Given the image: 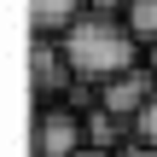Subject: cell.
I'll return each instance as SVG.
<instances>
[{
  "label": "cell",
  "mask_w": 157,
  "mask_h": 157,
  "mask_svg": "<svg viewBox=\"0 0 157 157\" xmlns=\"http://www.w3.org/2000/svg\"><path fill=\"white\" fill-rule=\"evenodd\" d=\"M58 47H64L70 76H76V82H87V87H105V82H117V76L140 70V52H146L122 17H93V12H87V17H82Z\"/></svg>",
  "instance_id": "6da1fadb"
},
{
  "label": "cell",
  "mask_w": 157,
  "mask_h": 157,
  "mask_svg": "<svg viewBox=\"0 0 157 157\" xmlns=\"http://www.w3.org/2000/svg\"><path fill=\"white\" fill-rule=\"evenodd\" d=\"M87 146V128L70 105H47L35 117V157H76Z\"/></svg>",
  "instance_id": "7a4b0ae2"
},
{
  "label": "cell",
  "mask_w": 157,
  "mask_h": 157,
  "mask_svg": "<svg viewBox=\"0 0 157 157\" xmlns=\"http://www.w3.org/2000/svg\"><path fill=\"white\" fill-rule=\"evenodd\" d=\"M29 76H35V93H41V99H70V87H76V76H70L58 41H35V52H29Z\"/></svg>",
  "instance_id": "3957f363"
},
{
  "label": "cell",
  "mask_w": 157,
  "mask_h": 157,
  "mask_svg": "<svg viewBox=\"0 0 157 157\" xmlns=\"http://www.w3.org/2000/svg\"><path fill=\"white\" fill-rule=\"evenodd\" d=\"M82 17H87V0H29V23L41 41H64Z\"/></svg>",
  "instance_id": "277c9868"
},
{
  "label": "cell",
  "mask_w": 157,
  "mask_h": 157,
  "mask_svg": "<svg viewBox=\"0 0 157 157\" xmlns=\"http://www.w3.org/2000/svg\"><path fill=\"white\" fill-rule=\"evenodd\" d=\"M122 23L134 29L140 47H157V0H128V17Z\"/></svg>",
  "instance_id": "5b68a950"
},
{
  "label": "cell",
  "mask_w": 157,
  "mask_h": 157,
  "mask_svg": "<svg viewBox=\"0 0 157 157\" xmlns=\"http://www.w3.org/2000/svg\"><path fill=\"white\" fill-rule=\"evenodd\" d=\"M134 140H140V146H157V93L146 99V111L134 117Z\"/></svg>",
  "instance_id": "8992f818"
},
{
  "label": "cell",
  "mask_w": 157,
  "mask_h": 157,
  "mask_svg": "<svg viewBox=\"0 0 157 157\" xmlns=\"http://www.w3.org/2000/svg\"><path fill=\"white\" fill-rule=\"evenodd\" d=\"M117 157H157V146H140V140H128V146H122Z\"/></svg>",
  "instance_id": "52a82bcc"
},
{
  "label": "cell",
  "mask_w": 157,
  "mask_h": 157,
  "mask_svg": "<svg viewBox=\"0 0 157 157\" xmlns=\"http://www.w3.org/2000/svg\"><path fill=\"white\" fill-rule=\"evenodd\" d=\"M146 70H151V76H157V47H146Z\"/></svg>",
  "instance_id": "ba28073f"
}]
</instances>
